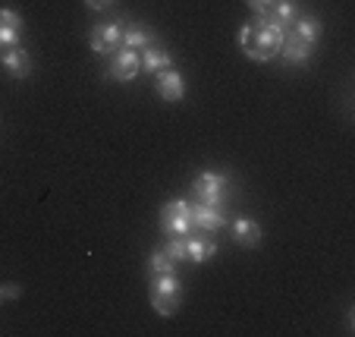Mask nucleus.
<instances>
[{"mask_svg":"<svg viewBox=\"0 0 355 337\" xmlns=\"http://www.w3.org/2000/svg\"><path fill=\"white\" fill-rule=\"evenodd\" d=\"M283 28L274 26L268 16H252L245 26L239 28V47L245 51L248 60L255 63H268L280 54L283 47Z\"/></svg>","mask_w":355,"mask_h":337,"instance_id":"f257e3e1","label":"nucleus"},{"mask_svg":"<svg viewBox=\"0 0 355 337\" xmlns=\"http://www.w3.org/2000/svg\"><path fill=\"white\" fill-rule=\"evenodd\" d=\"M161 230L170 236H189L192 233V215H189L186 199H170L161 208Z\"/></svg>","mask_w":355,"mask_h":337,"instance_id":"20e7f679","label":"nucleus"},{"mask_svg":"<svg viewBox=\"0 0 355 337\" xmlns=\"http://www.w3.org/2000/svg\"><path fill=\"white\" fill-rule=\"evenodd\" d=\"M227 189H230V180L227 174H217V170H201L192 183V192L201 205H217L220 208L223 199H227Z\"/></svg>","mask_w":355,"mask_h":337,"instance_id":"7ed1b4c3","label":"nucleus"},{"mask_svg":"<svg viewBox=\"0 0 355 337\" xmlns=\"http://www.w3.org/2000/svg\"><path fill=\"white\" fill-rule=\"evenodd\" d=\"M233 236H236V243L239 246L255 249V246H261V224L252 221V217H236L233 221Z\"/></svg>","mask_w":355,"mask_h":337,"instance_id":"ddd939ff","label":"nucleus"},{"mask_svg":"<svg viewBox=\"0 0 355 337\" xmlns=\"http://www.w3.org/2000/svg\"><path fill=\"white\" fill-rule=\"evenodd\" d=\"M19 41H22V28L0 26V47H3V51H10V47H19Z\"/></svg>","mask_w":355,"mask_h":337,"instance_id":"6ab92c4d","label":"nucleus"},{"mask_svg":"<svg viewBox=\"0 0 355 337\" xmlns=\"http://www.w3.org/2000/svg\"><path fill=\"white\" fill-rule=\"evenodd\" d=\"M141 69V60H139V51H129V47H120L116 54H110V67L107 73L114 76L116 82H132Z\"/></svg>","mask_w":355,"mask_h":337,"instance_id":"423d86ee","label":"nucleus"},{"mask_svg":"<svg viewBox=\"0 0 355 337\" xmlns=\"http://www.w3.org/2000/svg\"><path fill=\"white\" fill-rule=\"evenodd\" d=\"M0 297H3V287H0Z\"/></svg>","mask_w":355,"mask_h":337,"instance_id":"5701e85b","label":"nucleus"},{"mask_svg":"<svg viewBox=\"0 0 355 337\" xmlns=\"http://www.w3.org/2000/svg\"><path fill=\"white\" fill-rule=\"evenodd\" d=\"M151 41H155V38H151V35H148L141 26L123 28V47H129V51H141V47H148Z\"/></svg>","mask_w":355,"mask_h":337,"instance_id":"dca6fc26","label":"nucleus"},{"mask_svg":"<svg viewBox=\"0 0 355 337\" xmlns=\"http://www.w3.org/2000/svg\"><path fill=\"white\" fill-rule=\"evenodd\" d=\"M264 16L286 32V28L295 22V16H299V7H295V0H274V7H270Z\"/></svg>","mask_w":355,"mask_h":337,"instance_id":"4468645a","label":"nucleus"},{"mask_svg":"<svg viewBox=\"0 0 355 337\" xmlns=\"http://www.w3.org/2000/svg\"><path fill=\"white\" fill-rule=\"evenodd\" d=\"M311 47H315V44H309V41L295 38L293 32H286V35H283V47H280V54H277V57H283L289 67H302V63H309Z\"/></svg>","mask_w":355,"mask_h":337,"instance_id":"9b49d317","label":"nucleus"},{"mask_svg":"<svg viewBox=\"0 0 355 337\" xmlns=\"http://www.w3.org/2000/svg\"><path fill=\"white\" fill-rule=\"evenodd\" d=\"M157 79H155V88H157V94H161L164 101H182L186 98V79H182V73H176L173 67L170 69H161V73H155Z\"/></svg>","mask_w":355,"mask_h":337,"instance_id":"6e6552de","label":"nucleus"},{"mask_svg":"<svg viewBox=\"0 0 355 337\" xmlns=\"http://www.w3.org/2000/svg\"><path fill=\"white\" fill-rule=\"evenodd\" d=\"M92 51L101 57H110L116 54L123 47V22L114 19V22H98V26L92 28Z\"/></svg>","mask_w":355,"mask_h":337,"instance_id":"39448f33","label":"nucleus"},{"mask_svg":"<svg viewBox=\"0 0 355 337\" xmlns=\"http://www.w3.org/2000/svg\"><path fill=\"white\" fill-rule=\"evenodd\" d=\"M148 271H151V274H170V271H176V262L161 249L148 258Z\"/></svg>","mask_w":355,"mask_h":337,"instance_id":"f3484780","label":"nucleus"},{"mask_svg":"<svg viewBox=\"0 0 355 337\" xmlns=\"http://www.w3.org/2000/svg\"><path fill=\"white\" fill-rule=\"evenodd\" d=\"M245 3L252 7V13H255V16H264L270 7H274V0H245Z\"/></svg>","mask_w":355,"mask_h":337,"instance_id":"412c9836","label":"nucleus"},{"mask_svg":"<svg viewBox=\"0 0 355 337\" xmlns=\"http://www.w3.org/2000/svg\"><path fill=\"white\" fill-rule=\"evenodd\" d=\"M0 26H7V28H22V16L16 13V10L3 7V10H0Z\"/></svg>","mask_w":355,"mask_h":337,"instance_id":"aec40b11","label":"nucleus"},{"mask_svg":"<svg viewBox=\"0 0 355 337\" xmlns=\"http://www.w3.org/2000/svg\"><path fill=\"white\" fill-rule=\"evenodd\" d=\"M139 60H141V69H148V73H161V69H170L173 67V57H170V51L167 47H161V44H151L148 47H141L139 51Z\"/></svg>","mask_w":355,"mask_h":337,"instance_id":"f8f14e48","label":"nucleus"},{"mask_svg":"<svg viewBox=\"0 0 355 337\" xmlns=\"http://www.w3.org/2000/svg\"><path fill=\"white\" fill-rule=\"evenodd\" d=\"M85 3H88L92 10H104V7H110L114 0H85Z\"/></svg>","mask_w":355,"mask_h":337,"instance_id":"4be33fe9","label":"nucleus"},{"mask_svg":"<svg viewBox=\"0 0 355 337\" xmlns=\"http://www.w3.org/2000/svg\"><path fill=\"white\" fill-rule=\"evenodd\" d=\"M286 32H293L295 38L309 41V44H315L318 38H321V22L315 19V16H295V22L286 28Z\"/></svg>","mask_w":355,"mask_h":337,"instance_id":"2eb2a0df","label":"nucleus"},{"mask_svg":"<svg viewBox=\"0 0 355 337\" xmlns=\"http://www.w3.org/2000/svg\"><path fill=\"white\" fill-rule=\"evenodd\" d=\"M0 67L7 69L13 79H28L32 76V57H28L26 47H10V51H3L0 47Z\"/></svg>","mask_w":355,"mask_h":337,"instance_id":"9d476101","label":"nucleus"},{"mask_svg":"<svg viewBox=\"0 0 355 337\" xmlns=\"http://www.w3.org/2000/svg\"><path fill=\"white\" fill-rule=\"evenodd\" d=\"M151 306L157 315L173 318L182 306V283L176 277V271L170 274H151Z\"/></svg>","mask_w":355,"mask_h":337,"instance_id":"f03ea898","label":"nucleus"},{"mask_svg":"<svg viewBox=\"0 0 355 337\" xmlns=\"http://www.w3.org/2000/svg\"><path fill=\"white\" fill-rule=\"evenodd\" d=\"M164 252H167L173 262H186V236H170V243L164 246Z\"/></svg>","mask_w":355,"mask_h":337,"instance_id":"a211bd4d","label":"nucleus"},{"mask_svg":"<svg viewBox=\"0 0 355 337\" xmlns=\"http://www.w3.org/2000/svg\"><path fill=\"white\" fill-rule=\"evenodd\" d=\"M189 215H192V230H201V233H214L227 224V217L217 205H189Z\"/></svg>","mask_w":355,"mask_h":337,"instance_id":"0eeeda50","label":"nucleus"},{"mask_svg":"<svg viewBox=\"0 0 355 337\" xmlns=\"http://www.w3.org/2000/svg\"><path fill=\"white\" fill-rule=\"evenodd\" d=\"M217 256V243L211 236H205L201 230H192L186 236V262H195V265H205Z\"/></svg>","mask_w":355,"mask_h":337,"instance_id":"1a4fd4ad","label":"nucleus"}]
</instances>
